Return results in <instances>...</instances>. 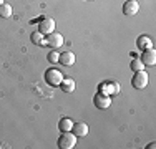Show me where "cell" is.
I'll list each match as a JSON object with an SVG mask.
<instances>
[{"label": "cell", "instance_id": "8", "mask_svg": "<svg viewBox=\"0 0 156 149\" xmlns=\"http://www.w3.org/2000/svg\"><path fill=\"white\" fill-rule=\"evenodd\" d=\"M55 27H57V23L53 18H43L38 25V32H42L43 35H48V33L55 32Z\"/></svg>", "mask_w": 156, "mask_h": 149}, {"label": "cell", "instance_id": "11", "mask_svg": "<svg viewBox=\"0 0 156 149\" xmlns=\"http://www.w3.org/2000/svg\"><path fill=\"white\" fill-rule=\"evenodd\" d=\"M58 61H60L63 66H73L76 61L75 53H73V51H63V53H60V60H58Z\"/></svg>", "mask_w": 156, "mask_h": 149}, {"label": "cell", "instance_id": "1", "mask_svg": "<svg viewBox=\"0 0 156 149\" xmlns=\"http://www.w3.org/2000/svg\"><path fill=\"white\" fill-rule=\"evenodd\" d=\"M63 78H65L63 73L60 71V70H57V68H48L45 71V81L50 85V86H60Z\"/></svg>", "mask_w": 156, "mask_h": 149}, {"label": "cell", "instance_id": "15", "mask_svg": "<svg viewBox=\"0 0 156 149\" xmlns=\"http://www.w3.org/2000/svg\"><path fill=\"white\" fill-rule=\"evenodd\" d=\"M73 128V121L70 118H62L60 123H58V129H60L62 133H66V131H72Z\"/></svg>", "mask_w": 156, "mask_h": 149}, {"label": "cell", "instance_id": "18", "mask_svg": "<svg viewBox=\"0 0 156 149\" xmlns=\"http://www.w3.org/2000/svg\"><path fill=\"white\" fill-rule=\"evenodd\" d=\"M47 60H48V61L51 63V65H55V63H57L58 60H60V53H57V51H55V50H51L50 53L47 55Z\"/></svg>", "mask_w": 156, "mask_h": 149}, {"label": "cell", "instance_id": "16", "mask_svg": "<svg viewBox=\"0 0 156 149\" xmlns=\"http://www.w3.org/2000/svg\"><path fill=\"white\" fill-rule=\"evenodd\" d=\"M12 5H9V3H2L0 5V17L2 18H9V17H12Z\"/></svg>", "mask_w": 156, "mask_h": 149}, {"label": "cell", "instance_id": "14", "mask_svg": "<svg viewBox=\"0 0 156 149\" xmlns=\"http://www.w3.org/2000/svg\"><path fill=\"white\" fill-rule=\"evenodd\" d=\"M136 45H138V48L143 51V50H148V48H153V40L148 35H141L140 38L136 40Z\"/></svg>", "mask_w": 156, "mask_h": 149}, {"label": "cell", "instance_id": "4", "mask_svg": "<svg viewBox=\"0 0 156 149\" xmlns=\"http://www.w3.org/2000/svg\"><path fill=\"white\" fill-rule=\"evenodd\" d=\"M45 40H47V47H50L51 50H57V48H60L63 43H65V40H63V35L58 32H51L45 35Z\"/></svg>", "mask_w": 156, "mask_h": 149}, {"label": "cell", "instance_id": "12", "mask_svg": "<svg viewBox=\"0 0 156 149\" xmlns=\"http://www.w3.org/2000/svg\"><path fill=\"white\" fill-rule=\"evenodd\" d=\"M60 88L63 89V93H73V91H75V88H76L75 80H73V78H70V76L63 78L62 83H60Z\"/></svg>", "mask_w": 156, "mask_h": 149}, {"label": "cell", "instance_id": "20", "mask_svg": "<svg viewBox=\"0 0 156 149\" xmlns=\"http://www.w3.org/2000/svg\"><path fill=\"white\" fill-rule=\"evenodd\" d=\"M2 3H5V0H0V5H2Z\"/></svg>", "mask_w": 156, "mask_h": 149}, {"label": "cell", "instance_id": "10", "mask_svg": "<svg viewBox=\"0 0 156 149\" xmlns=\"http://www.w3.org/2000/svg\"><path fill=\"white\" fill-rule=\"evenodd\" d=\"M72 133L75 134L76 137H85L88 133H90V128H88V124H87V123H81V121H78V123H73Z\"/></svg>", "mask_w": 156, "mask_h": 149}, {"label": "cell", "instance_id": "17", "mask_svg": "<svg viewBox=\"0 0 156 149\" xmlns=\"http://www.w3.org/2000/svg\"><path fill=\"white\" fill-rule=\"evenodd\" d=\"M129 66H131L133 71H141V70L146 68V66L143 65V61H141L140 58H133V61H131V65H129Z\"/></svg>", "mask_w": 156, "mask_h": 149}, {"label": "cell", "instance_id": "5", "mask_svg": "<svg viewBox=\"0 0 156 149\" xmlns=\"http://www.w3.org/2000/svg\"><path fill=\"white\" fill-rule=\"evenodd\" d=\"M120 83L116 80H110V81H105V83L100 85V91L105 93L108 96H113V95H118L120 93Z\"/></svg>", "mask_w": 156, "mask_h": 149}, {"label": "cell", "instance_id": "3", "mask_svg": "<svg viewBox=\"0 0 156 149\" xmlns=\"http://www.w3.org/2000/svg\"><path fill=\"white\" fill-rule=\"evenodd\" d=\"M148 81H150V78H148L146 71L141 70V71H135L133 80H131V85H133V88H136V89H143V88L148 86Z\"/></svg>", "mask_w": 156, "mask_h": 149}, {"label": "cell", "instance_id": "13", "mask_svg": "<svg viewBox=\"0 0 156 149\" xmlns=\"http://www.w3.org/2000/svg\"><path fill=\"white\" fill-rule=\"evenodd\" d=\"M30 40L33 45H37V47H47V40H45V35H43L42 32H33L30 35Z\"/></svg>", "mask_w": 156, "mask_h": 149}, {"label": "cell", "instance_id": "2", "mask_svg": "<svg viewBox=\"0 0 156 149\" xmlns=\"http://www.w3.org/2000/svg\"><path fill=\"white\" fill-rule=\"evenodd\" d=\"M76 139L78 137L72 131H66V133H63L60 136V139H58V147L60 149H73L76 146Z\"/></svg>", "mask_w": 156, "mask_h": 149}, {"label": "cell", "instance_id": "7", "mask_svg": "<svg viewBox=\"0 0 156 149\" xmlns=\"http://www.w3.org/2000/svg\"><path fill=\"white\" fill-rule=\"evenodd\" d=\"M140 60L143 61V65L146 66H154L156 65V51L154 48H148V50H143V53H141Z\"/></svg>", "mask_w": 156, "mask_h": 149}, {"label": "cell", "instance_id": "6", "mask_svg": "<svg viewBox=\"0 0 156 149\" xmlns=\"http://www.w3.org/2000/svg\"><path fill=\"white\" fill-rule=\"evenodd\" d=\"M93 103H95V106L98 108V109H108V108L111 106V98L108 95H105V93L98 91L95 95V98H93Z\"/></svg>", "mask_w": 156, "mask_h": 149}, {"label": "cell", "instance_id": "19", "mask_svg": "<svg viewBox=\"0 0 156 149\" xmlns=\"http://www.w3.org/2000/svg\"><path fill=\"white\" fill-rule=\"evenodd\" d=\"M154 147H156V143H151L150 146H148V149H154Z\"/></svg>", "mask_w": 156, "mask_h": 149}, {"label": "cell", "instance_id": "9", "mask_svg": "<svg viewBox=\"0 0 156 149\" xmlns=\"http://www.w3.org/2000/svg\"><path fill=\"white\" fill-rule=\"evenodd\" d=\"M140 12V3L138 0H126L125 5H123V13L131 17V15H136Z\"/></svg>", "mask_w": 156, "mask_h": 149}]
</instances>
